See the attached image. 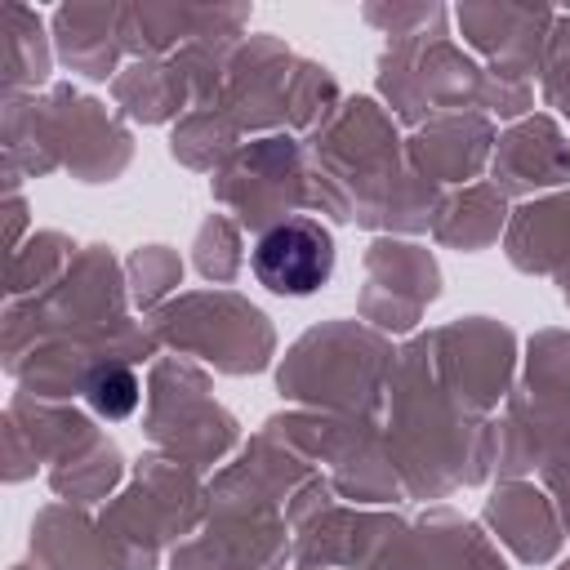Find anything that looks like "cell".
<instances>
[{
	"label": "cell",
	"mask_w": 570,
	"mask_h": 570,
	"mask_svg": "<svg viewBox=\"0 0 570 570\" xmlns=\"http://www.w3.org/2000/svg\"><path fill=\"white\" fill-rule=\"evenodd\" d=\"M334 272V240L307 218L276 223L254 245V276L276 294H316Z\"/></svg>",
	"instance_id": "cell-1"
},
{
	"label": "cell",
	"mask_w": 570,
	"mask_h": 570,
	"mask_svg": "<svg viewBox=\"0 0 570 570\" xmlns=\"http://www.w3.org/2000/svg\"><path fill=\"white\" fill-rule=\"evenodd\" d=\"M85 396H89V405H94L98 414L125 419V414H134V405H138V379H134L129 370H120V365H102V370L89 374Z\"/></svg>",
	"instance_id": "cell-2"
}]
</instances>
